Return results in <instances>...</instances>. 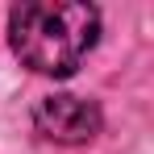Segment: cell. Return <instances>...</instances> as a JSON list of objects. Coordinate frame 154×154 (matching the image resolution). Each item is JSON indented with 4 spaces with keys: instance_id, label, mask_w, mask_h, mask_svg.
Masks as SVG:
<instances>
[{
    "instance_id": "cell-1",
    "label": "cell",
    "mask_w": 154,
    "mask_h": 154,
    "mask_svg": "<svg viewBox=\"0 0 154 154\" xmlns=\"http://www.w3.org/2000/svg\"><path fill=\"white\" fill-rule=\"evenodd\" d=\"M100 38V8L79 0H25L8 13L13 54L29 71L50 79L75 75V67Z\"/></svg>"
},
{
    "instance_id": "cell-2",
    "label": "cell",
    "mask_w": 154,
    "mask_h": 154,
    "mask_svg": "<svg viewBox=\"0 0 154 154\" xmlns=\"http://www.w3.org/2000/svg\"><path fill=\"white\" fill-rule=\"evenodd\" d=\"M100 125H104L100 108L83 96H67V92L46 96L33 108V129L46 142H58V146H83L100 133Z\"/></svg>"
}]
</instances>
